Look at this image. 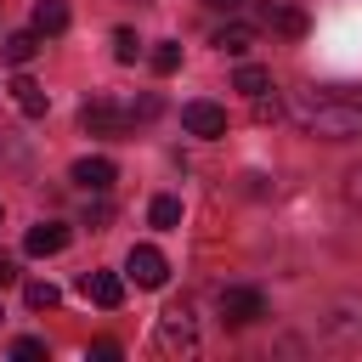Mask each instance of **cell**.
Returning <instances> with one entry per match:
<instances>
[{"mask_svg": "<svg viewBox=\"0 0 362 362\" xmlns=\"http://www.w3.org/2000/svg\"><path fill=\"white\" fill-rule=\"evenodd\" d=\"M288 113H294V124H300L305 136H322V141H351V136H362V96H356V90H339V85L294 90Z\"/></svg>", "mask_w": 362, "mask_h": 362, "instance_id": "cell-1", "label": "cell"}, {"mask_svg": "<svg viewBox=\"0 0 362 362\" xmlns=\"http://www.w3.org/2000/svg\"><path fill=\"white\" fill-rule=\"evenodd\" d=\"M153 113H158V96H141L136 107H119V102L96 96V102H85V107H79V124H85L90 136H124L136 119H153Z\"/></svg>", "mask_w": 362, "mask_h": 362, "instance_id": "cell-2", "label": "cell"}, {"mask_svg": "<svg viewBox=\"0 0 362 362\" xmlns=\"http://www.w3.org/2000/svg\"><path fill=\"white\" fill-rule=\"evenodd\" d=\"M158 351L164 356H192L198 351V322H192V305L187 300H170L164 317H158Z\"/></svg>", "mask_w": 362, "mask_h": 362, "instance_id": "cell-3", "label": "cell"}, {"mask_svg": "<svg viewBox=\"0 0 362 362\" xmlns=\"http://www.w3.org/2000/svg\"><path fill=\"white\" fill-rule=\"evenodd\" d=\"M221 322L226 328H249V322H260L266 317V300L255 294V288H221Z\"/></svg>", "mask_w": 362, "mask_h": 362, "instance_id": "cell-4", "label": "cell"}, {"mask_svg": "<svg viewBox=\"0 0 362 362\" xmlns=\"http://www.w3.org/2000/svg\"><path fill=\"white\" fill-rule=\"evenodd\" d=\"M124 272L136 277V288H164V277H170V260H164L153 243H136V249L124 255Z\"/></svg>", "mask_w": 362, "mask_h": 362, "instance_id": "cell-5", "label": "cell"}, {"mask_svg": "<svg viewBox=\"0 0 362 362\" xmlns=\"http://www.w3.org/2000/svg\"><path fill=\"white\" fill-rule=\"evenodd\" d=\"M181 124H187V136L215 141V136H226V107H215V102H187V107H181Z\"/></svg>", "mask_w": 362, "mask_h": 362, "instance_id": "cell-6", "label": "cell"}, {"mask_svg": "<svg viewBox=\"0 0 362 362\" xmlns=\"http://www.w3.org/2000/svg\"><path fill=\"white\" fill-rule=\"evenodd\" d=\"M79 294H85L90 305H102V311H119V300H124V283H119L113 272H85V277H79Z\"/></svg>", "mask_w": 362, "mask_h": 362, "instance_id": "cell-7", "label": "cell"}, {"mask_svg": "<svg viewBox=\"0 0 362 362\" xmlns=\"http://www.w3.org/2000/svg\"><path fill=\"white\" fill-rule=\"evenodd\" d=\"M113 175H119V170H113V158H79V164L68 170V181H79L85 192H107V187H113Z\"/></svg>", "mask_w": 362, "mask_h": 362, "instance_id": "cell-8", "label": "cell"}, {"mask_svg": "<svg viewBox=\"0 0 362 362\" xmlns=\"http://www.w3.org/2000/svg\"><path fill=\"white\" fill-rule=\"evenodd\" d=\"M23 249H28V255H62V249H68V226H62V221H40V226H28Z\"/></svg>", "mask_w": 362, "mask_h": 362, "instance_id": "cell-9", "label": "cell"}, {"mask_svg": "<svg viewBox=\"0 0 362 362\" xmlns=\"http://www.w3.org/2000/svg\"><path fill=\"white\" fill-rule=\"evenodd\" d=\"M11 96H17V107H23L28 119H40V113L51 107V96H45V85H40V79H28V74H17V79H11Z\"/></svg>", "mask_w": 362, "mask_h": 362, "instance_id": "cell-10", "label": "cell"}, {"mask_svg": "<svg viewBox=\"0 0 362 362\" xmlns=\"http://www.w3.org/2000/svg\"><path fill=\"white\" fill-rule=\"evenodd\" d=\"M34 51H40V34H34V28H17V34H6V40H0V57H6L11 68H23Z\"/></svg>", "mask_w": 362, "mask_h": 362, "instance_id": "cell-11", "label": "cell"}, {"mask_svg": "<svg viewBox=\"0 0 362 362\" xmlns=\"http://www.w3.org/2000/svg\"><path fill=\"white\" fill-rule=\"evenodd\" d=\"M68 28V0H34V34H62Z\"/></svg>", "mask_w": 362, "mask_h": 362, "instance_id": "cell-12", "label": "cell"}, {"mask_svg": "<svg viewBox=\"0 0 362 362\" xmlns=\"http://www.w3.org/2000/svg\"><path fill=\"white\" fill-rule=\"evenodd\" d=\"M215 45H221V51H232V57H243V51L255 45V28H249V23H232V28H221V34H215Z\"/></svg>", "mask_w": 362, "mask_h": 362, "instance_id": "cell-13", "label": "cell"}, {"mask_svg": "<svg viewBox=\"0 0 362 362\" xmlns=\"http://www.w3.org/2000/svg\"><path fill=\"white\" fill-rule=\"evenodd\" d=\"M23 300H28V305H34V311H51V305H57V300H62V288H57V283H45V277H34V283H28V288H23Z\"/></svg>", "mask_w": 362, "mask_h": 362, "instance_id": "cell-14", "label": "cell"}, {"mask_svg": "<svg viewBox=\"0 0 362 362\" xmlns=\"http://www.w3.org/2000/svg\"><path fill=\"white\" fill-rule=\"evenodd\" d=\"M272 23H277V34H288V40H300V34H305V11H300V6H277V11H272Z\"/></svg>", "mask_w": 362, "mask_h": 362, "instance_id": "cell-15", "label": "cell"}, {"mask_svg": "<svg viewBox=\"0 0 362 362\" xmlns=\"http://www.w3.org/2000/svg\"><path fill=\"white\" fill-rule=\"evenodd\" d=\"M147 221H153V226H164V232H170V226H181V198H153Z\"/></svg>", "mask_w": 362, "mask_h": 362, "instance_id": "cell-16", "label": "cell"}, {"mask_svg": "<svg viewBox=\"0 0 362 362\" xmlns=\"http://www.w3.org/2000/svg\"><path fill=\"white\" fill-rule=\"evenodd\" d=\"M243 96H260V90H272V74L266 68H238V79H232Z\"/></svg>", "mask_w": 362, "mask_h": 362, "instance_id": "cell-17", "label": "cell"}, {"mask_svg": "<svg viewBox=\"0 0 362 362\" xmlns=\"http://www.w3.org/2000/svg\"><path fill=\"white\" fill-rule=\"evenodd\" d=\"M181 68V45L175 40H158V51H153V74H175Z\"/></svg>", "mask_w": 362, "mask_h": 362, "instance_id": "cell-18", "label": "cell"}, {"mask_svg": "<svg viewBox=\"0 0 362 362\" xmlns=\"http://www.w3.org/2000/svg\"><path fill=\"white\" fill-rule=\"evenodd\" d=\"M136 51H141V40L130 28H113V62H136Z\"/></svg>", "mask_w": 362, "mask_h": 362, "instance_id": "cell-19", "label": "cell"}, {"mask_svg": "<svg viewBox=\"0 0 362 362\" xmlns=\"http://www.w3.org/2000/svg\"><path fill=\"white\" fill-rule=\"evenodd\" d=\"M11 356H17V362H45V339H17Z\"/></svg>", "mask_w": 362, "mask_h": 362, "instance_id": "cell-20", "label": "cell"}, {"mask_svg": "<svg viewBox=\"0 0 362 362\" xmlns=\"http://www.w3.org/2000/svg\"><path fill=\"white\" fill-rule=\"evenodd\" d=\"M249 102H255V119H260V124H266V119H277V96H266V90H260V96H249Z\"/></svg>", "mask_w": 362, "mask_h": 362, "instance_id": "cell-21", "label": "cell"}, {"mask_svg": "<svg viewBox=\"0 0 362 362\" xmlns=\"http://www.w3.org/2000/svg\"><path fill=\"white\" fill-rule=\"evenodd\" d=\"M90 356H96V362H119V345H113V339H96Z\"/></svg>", "mask_w": 362, "mask_h": 362, "instance_id": "cell-22", "label": "cell"}, {"mask_svg": "<svg viewBox=\"0 0 362 362\" xmlns=\"http://www.w3.org/2000/svg\"><path fill=\"white\" fill-rule=\"evenodd\" d=\"M345 198H351V204H362V164L345 175Z\"/></svg>", "mask_w": 362, "mask_h": 362, "instance_id": "cell-23", "label": "cell"}, {"mask_svg": "<svg viewBox=\"0 0 362 362\" xmlns=\"http://www.w3.org/2000/svg\"><path fill=\"white\" fill-rule=\"evenodd\" d=\"M11 277H17V260H11V255H0V288H6Z\"/></svg>", "mask_w": 362, "mask_h": 362, "instance_id": "cell-24", "label": "cell"}, {"mask_svg": "<svg viewBox=\"0 0 362 362\" xmlns=\"http://www.w3.org/2000/svg\"><path fill=\"white\" fill-rule=\"evenodd\" d=\"M204 6H215V11H238L243 0H204Z\"/></svg>", "mask_w": 362, "mask_h": 362, "instance_id": "cell-25", "label": "cell"}, {"mask_svg": "<svg viewBox=\"0 0 362 362\" xmlns=\"http://www.w3.org/2000/svg\"><path fill=\"white\" fill-rule=\"evenodd\" d=\"M0 221H6V209H0Z\"/></svg>", "mask_w": 362, "mask_h": 362, "instance_id": "cell-26", "label": "cell"}]
</instances>
